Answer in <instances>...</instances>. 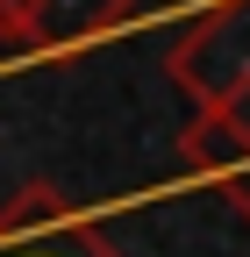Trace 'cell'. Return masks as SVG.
Masks as SVG:
<instances>
[{
	"label": "cell",
	"mask_w": 250,
	"mask_h": 257,
	"mask_svg": "<svg viewBox=\"0 0 250 257\" xmlns=\"http://www.w3.org/2000/svg\"><path fill=\"white\" fill-rule=\"evenodd\" d=\"M179 157H186V172H193L200 186L229 193L236 214L250 221V86L236 93L229 107L186 121V128H179Z\"/></svg>",
	"instance_id": "cell-3"
},
{
	"label": "cell",
	"mask_w": 250,
	"mask_h": 257,
	"mask_svg": "<svg viewBox=\"0 0 250 257\" xmlns=\"http://www.w3.org/2000/svg\"><path fill=\"white\" fill-rule=\"evenodd\" d=\"M165 79L193 100V114L229 107L250 86V0H207L165 50Z\"/></svg>",
	"instance_id": "cell-1"
},
{
	"label": "cell",
	"mask_w": 250,
	"mask_h": 257,
	"mask_svg": "<svg viewBox=\"0 0 250 257\" xmlns=\"http://www.w3.org/2000/svg\"><path fill=\"white\" fill-rule=\"evenodd\" d=\"M136 0H36V57H79L86 43L114 36Z\"/></svg>",
	"instance_id": "cell-4"
},
{
	"label": "cell",
	"mask_w": 250,
	"mask_h": 257,
	"mask_svg": "<svg viewBox=\"0 0 250 257\" xmlns=\"http://www.w3.org/2000/svg\"><path fill=\"white\" fill-rule=\"evenodd\" d=\"M0 257H129L65 186L29 179L0 200Z\"/></svg>",
	"instance_id": "cell-2"
}]
</instances>
